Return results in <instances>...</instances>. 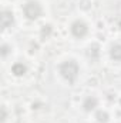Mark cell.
<instances>
[{"label": "cell", "mask_w": 121, "mask_h": 123, "mask_svg": "<svg viewBox=\"0 0 121 123\" xmlns=\"http://www.w3.org/2000/svg\"><path fill=\"white\" fill-rule=\"evenodd\" d=\"M59 73L60 76L68 83H74L78 79L80 73V66L74 59H67L59 66Z\"/></svg>", "instance_id": "cell-1"}, {"label": "cell", "mask_w": 121, "mask_h": 123, "mask_svg": "<svg viewBox=\"0 0 121 123\" xmlns=\"http://www.w3.org/2000/svg\"><path fill=\"white\" fill-rule=\"evenodd\" d=\"M22 10H23L24 16H26L29 20H37V19H40V17L43 16V13H44L43 6H41L37 0H29V1H26V3L23 4Z\"/></svg>", "instance_id": "cell-2"}, {"label": "cell", "mask_w": 121, "mask_h": 123, "mask_svg": "<svg viewBox=\"0 0 121 123\" xmlns=\"http://www.w3.org/2000/svg\"><path fill=\"white\" fill-rule=\"evenodd\" d=\"M70 31L76 39H83L88 34V26L84 20H76V22L71 23Z\"/></svg>", "instance_id": "cell-3"}, {"label": "cell", "mask_w": 121, "mask_h": 123, "mask_svg": "<svg viewBox=\"0 0 121 123\" xmlns=\"http://www.w3.org/2000/svg\"><path fill=\"white\" fill-rule=\"evenodd\" d=\"M97 105H98V100H97L94 96H88V97H86L84 102H83V107H84V110H87V112L94 110V109L97 107Z\"/></svg>", "instance_id": "cell-4"}, {"label": "cell", "mask_w": 121, "mask_h": 123, "mask_svg": "<svg viewBox=\"0 0 121 123\" xmlns=\"http://www.w3.org/2000/svg\"><path fill=\"white\" fill-rule=\"evenodd\" d=\"M110 56H111V59H113V60L121 62V44H120V43H116L114 46H111Z\"/></svg>", "instance_id": "cell-5"}]
</instances>
